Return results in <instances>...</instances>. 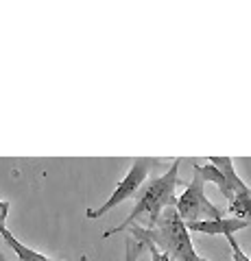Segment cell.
<instances>
[{"mask_svg":"<svg viewBox=\"0 0 251 261\" xmlns=\"http://www.w3.org/2000/svg\"><path fill=\"white\" fill-rule=\"evenodd\" d=\"M227 244H230V248H232V261H251V257L240 248V244L236 242L234 235H227Z\"/></svg>","mask_w":251,"mask_h":261,"instance_id":"obj_9","label":"cell"},{"mask_svg":"<svg viewBox=\"0 0 251 261\" xmlns=\"http://www.w3.org/2000/svg\"><path fill=\"white\" fill-rule=\"evenodd\" d=\"M0 235H3V240H5L7 246H9V248L15 252L18 261H55V259H51V257L42 255V252L29 248L27 244H22V242L9 231V228H7V224H3V222H0Z\"/></svg>","mask_w":251,"mask_h":261,"instance_id":"obj_7","label":"cell"},{"mask_svg":"<svg viewBox=\"0 0 251 261\" xmlns=\"http://www.w3.org/2000/svg\"><path fill=\"white\" fill-rule=\"evenodd\" d=\"M192 174H197L203 183H214L218 187L234 218L251 222V187L236 174L230 157H208L206 166L194 163Z\"/></svg>","mask_w":251,"mask_h":261,"instance_id":"obj_3","label":"cell"},{"mask_svg":"<svg viewBox=\"0 0 251 261\" xmlns=\"http://www.w3.org/2000/svg\"><path fill=\"white\" fill-rule=\"evenodd\" d=\"M251 222L247 220H238V218H216V220H199V222H188L186 228L188 233H203V235H234L236 231L247 228Z\"/></svg>","mask_w":251,"mask_h":261,"instance_id":"obj_6","label":"cell"},{"mask_svg":"<svg viewBox=\"0 0 251 261\" xmlns=\"http://www.w3.org/2000/svg\"><path fill=\"white\" fill-rule=\"evenodd\" d=\"M129 235L133 240H149L162 252H166L173 261H208L194 250L188 228L181 222V218L177 216L175 207L162 211V216L153 228L129 226Z\"/></svg>","mask_w":251,"mask_h":261,"instance_id":"obj_2","label":"cell"},{"mask_svg":"<svg viewBox=\"0 0 251 261\" xmlns=\"http://www.w3.org/2000/svg\"><path fill=\"white\" fill-rule=\"evenodd\" d=\"M155 168H157V161L151 159V157H138V159H133L131 168H129L127 174L120 178V183L114 187V192L109 194V198L105 200L101 207L87 209V211H85V218H90V220L103 218L105 214H107V211H111V209L118 207V205H123L125 200L135 198L138 192H140L142 185L149 181V176H151V172H153Z\"/></svg>","mask_w":251,"mask_h":261,"instance_id":"obj_4","label":"cell"},{"mask_svg":"<svg viewBox=\"0 0 251 261\" xmlns=\"http://www.w3.org/2000/svg\"><path fill=\"white\" fill-rule=\"evenodd\" d=\"M138 242H142V244H144V248L149 250V255H151V261H173L171 257L166 255V252H162V250H159V248L155 246V244H151L149 240H138Z\"/></svg>","mask_w":251,"mask_h":261,"instance_id":"obj_10","label":"cell"},{"mask_svg":"<svg viewBox=\"0 0 251 261\" xmlns=\"http://www.w3.org/2000/svg\"><path fill=\"white\" fill-rule=\"evenodd\" d=\"M179 166H181V159H175L164 174L153 176L151 181L144 183L142 190L135 196V205L131 209V214H129V218L123 220L118 226L105 231L103 238L107 240L111 235L127 231L129 226H142V228L155 226L162 211L175 205V190L179 185Z\"/></svg>","mask_w":251,"mask_h":261,"instance_id":"obj_1","label":"cell"},{"mask_svg":"<svg viewBox=\"0 0 251 261\" xmlns=\"http://www.w3.org/2000/svg\"><path fill=\"white\" fill-rule=\"evenodd\" d=\"M175 211L181 218L184 224L199 222V220H216L225 218L223 211L218 209L212 200L206 196V183L197 174H192V181L181 192L179 198H175Z\"/></svg>","mask_w":251,"mask_h":261,"instance_id":"obj_5","label":"cell"},{"mask_svg":"<svg viewBox=\"0 0 251 261\" xmlns=\"http://www.w3.org/2000/svg\"><path fill=\"white\" fill-rule=\"evenodd\" d=\"M144 250H147V248H144V244L133 240L131 235H129L127 242H125V257H123V261H138Z\"/></svg>","mask_w":251,"mask_h":261,"instance_id":"obj_8","label":"cell"},{"mask_svg":"<svg viewBox=\"0 0 251 261\" xmlns=\"http://www.w3.org/2000/svg\"><path fill=\"white\" fill-rule=\"evenodd\" d=\"M0 261H7V259H5V255H3V252H0Z\"/></svg>","mask_w":251,"mask_h":261,"instance_id":"obj_12","label":"cell"},{"mask_svg":"<svg viewBox=\"0 0 251 261\" xmlns=\"http://www.w3.org/2000/svg\"><path fill=\"white\" fill-rule=\"evenodd\" d=\"M9 209H11V202L9 200H0V222L5 224L7 216H9Z\"/></svg>","mask_w":251,"mask_h":261,"instance_id":"obj_11","label":"cell"}]
</instances>
